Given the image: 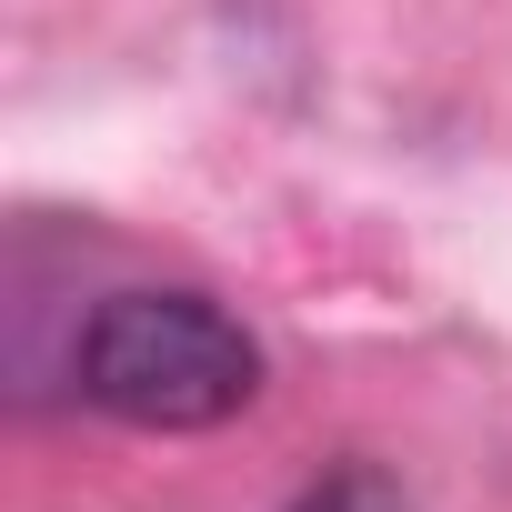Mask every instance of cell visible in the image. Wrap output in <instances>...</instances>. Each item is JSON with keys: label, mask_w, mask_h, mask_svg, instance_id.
Instances as JSON below:
<instances>
[{"label": "cell", "mask_w": 512, "mask_h": 512, "mask_svg": "<svg viewBox=\"0 0 512 512\" xmlns=\"http://www.w3.org/2000/svg\"><path fill=\"white\" fill-rule=\"evenodd\" d=\"M71 382L91 412H111L131 432H221L262 402V342L211 292L141 282V292L91 302V322L71 342Z\"/></svg>", "instance_id": "1"}, {"label": "cell", "mask_w": 512, "mask_h": 512, "mask_svg": "<svg viewBox=\"0 0 512 512\" xmlns=\"http://www.w3.org/2000/svg\"><path fill=\"white\" fill-rule=\"evenodd\" d=\"M292 512H412V502H402L382 472H332V482H312Z\"/></svg>", "instance_id": "2"}]
</instances>
